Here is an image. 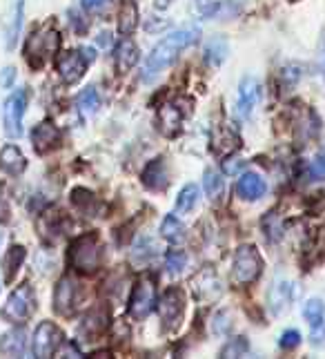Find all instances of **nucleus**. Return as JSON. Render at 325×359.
<instances>
[{"label":"nucleus","instance_id":"obj_6","mask_svg":"<svg viewBox=\"0 0 325 359\" xmlns=\"http://www.w3.org/2000/svg\"><path fill=\"white\" fill-rule=\"evenodd\" d=\"M156 306V283L152 277H143L129 299V315L134 319H145Z\"/></svg>","mask_w":325,"mask_h":359},{"label":"nucleus","instance_id":"obj_31","mask_svg":"<svg viewBox=\"0 0 325 359\" xmlns=\"http://www.w3.org/2000/svg\"><path fill=\"white\" fill-rule=\"evenodd\" d=\"M20 27H22V0H18V5L14 7V14H11L9 27H7V47H9V50L16 45Z\"/></svg>","mask_w":325,"mask_h":359},{"label":"nucleus","instance_id":"obj_12","mask_svg":"<svg viewBox=\"0 0 325 359\" xmlns=\"http://www.w3.org/2000/svg\"><path fill=\"white\" fill-rule=\"evenodd\" d=\"M85 69H87V61H85V56H82V52H67L58 58V71L69 85L71 83H78L82 74H85Z\"/></svg>","mask_w":325,"mask_h":359},{"label":"nucleus","instance_id":"obj_25","mask_svg":"<svg viewBox=\"0 0 325 359\" xmlns=\"http://www.w3.org/2000/svg\"><path fill=\"white\" fill-rule=\"evenodd\" d=\"M161 234L170 244H180L185 239V225L180 223L174 214H167V217L163 219V225H161Z\"/></svg>","mask_w":325,"mask_h":359},{"label":"nucleus","instance_id":"obj_40","mask_svg":"<svg viewBox=\"0 0 325 359\" xmlns=\"http://www.w3.org/2000/svg\"><path fill=\"white\" fill-rule=\"evenodd\" d=\"M243 165H245V163H243V161H238V159H232V161L227 159V161L223 163V172H225V174H236Z\"/></svg>","mask_w":325,"mask_h":359},{"label":"nucleus","instance_id":"obj_9","mask_svg":"<svg viewBox=\"0 0 325 359\" xmlns=\"http://www.w3.org/2000/svg\"><path fill=\"white\" fill-rule=\"evenodd\" d=\"M27 107V92L18 90L5 101V132L9 139H18L22 134V114Z\"/></svg>","mask_w":325,"mask_h":359},{"label":"nucleus","instance_id":"obj_14","mask_svg":"<svg viewBox=\"0 0 325 359\" xmlns=\"http://www.w3.org/2000/svg\"><path fill=\"white\" fill-rule=\"evenodd\" d=\"M76 302V281L74 279H60L56 286V295H54V306L60 315H69L71 308H74Z\"/></svg>","mask_w":325,"mask_h":359},{"label":"nucleus","instance_id":"obj_7","mask_svg":"<svg viewBox=\"0 0 325 359\" xmlns=\"http://www.w3.org/2000/svg\"><path fill=\"white\" fill-rule=\"evenodd\" d=\"M63 344V332L58 330V326H54L52 321H43V324L36 328L34 332V344H31V351L36 357H52L56 355V351L60 349Z\"/></svg>","mask_w":325,"mask_h":359},{"label":"nucleus","instance_id":"obj_20","mask_svg":"<svg viewBox=\"0 0 325 359\" xmlns=\"http://www.w3.org/2000/svg\"><path fill=\"white\" fill-rule=\"evenodd\" d=\"M25 157L16 146H5L3 152H0V167L9 174H20L25 170Z\"/></svg>","mask_w":325,"mask_h":359},{"label":"nucleus","instance_id":"obj_15","mask_svg":"<svg viewBox=\"0 0 325 359\" xmlns=\"http://www.w3.org/2000/svg\"><path fill=\"white\" fill-rule=\"evenodd\" d=\"M27 335L22 328H14L9 330L7 335H3L0 339V353L7 355V357H22L27 351Z\"/></svg>","mask_w":325,"mask_h":359},{"label":"nucleus","instance_id":"obj_27","mask_svg":"<svg viewBox=\"0 0 325 359\" xmlns=\"http://www.w3.org/2000/svg\"><path fill=\"white\" fill-rule=\"evenodd\" d=\"M303 317H305V321L312 328L323 326V321H325V304L321 302V299H310V302L303 306Z\"/></svg>","mask_w":325,"mask_h":359},{"label":"nucleus","instance_id":"obj_39","mask_svg":"<svg viewBox=\"0 0 325 359\" xmlns=\"http://www.w3.org/2000/svg\"><path fill=\"white\" fill-rule=\"evenodd\" d=\"M310 342H312V346H315V349H321V346H325V324L312 328Z\"/></svg>","mask_w":325,"mask_h":359},{"label":"nucleus","instance_id":"obj_24","mask_svg":"<svg viewBox=\"0 0 325 359\" xmlns=\"http://www.w3.org/2000/svg\"><path fill=\"white\" fill-rule=\"evenodd\" d=\"M76 107L80 110L82 116H92L99 112V107H101V97H99V92H96V87H87V90H82L78 97H76Z\"/></svg>","mask_w":325,"mask_h":359},{"label":"nucleus","instance_id":"obj_37","mask_svg":"<svg viewBox=\"0 0 325 359\" xmlns=\"http://www.w3.org/2000/svg\"><path fill=\"white\" fill-rule=\"evenodd\" d=\"M230 328H232V321H230V315H227L225 310L214 317V332L216 335H225Z\"/></svg>","mask_w":325,"mask_h":359},{"label":"nucleus","instance_id":"obj_18","mask_svg":"<svg viewBox=\"0 0 325 359\" xmlns=\"http://www.w3.org/2000/svg\"><path fill=\"white\" fill-rule=\"evenodd\" d=\"M167 167L163 159H154L145 170H143V183H145L150 190H165L167 188Z\"/></svg>","mask_w":325,"mask_h":359},{"label":"nucleus","instance_id":"obj_43","mask_svg":"<svg viewBox=\"0 0 325 359\" xmlns=\"http://www.w3.org/2000/svg\"><path fill=\"white\" fill-rule=\"evenodd\" d=\"M99 45H101V47H110V45H112V34H110V31L99 34Z\"/></svg>","mask_w":325,"mask_h":359},{"label":"nucleus","instance_id":"obj_32","mask_svg":"<svg viewBox=\"0 0 325 359\" xmlns=\"http://www.w3.org/2000/svg\"><path fill=\"white\" fill-rule=\"evenodd\" d=\"M165 266H167V270H170V274H180L187 266V255L183 253V250H170L165 257Z\"/></svg>","mask_w":325,"mask_h":359},{"label":"nucleus","instance_id":"obj_21","mask_svg":"<svg viewBox=\"0 0 325 359\" xmlns=\"http://www.w3.org/2000/svg\"><path fill=\"white\" fill-rule=\"evenodd\" d=\"M138 25V9L134 0H125L123 9H120V16H118V31L123 36H129L131 31L136 29Z\"/></svg>","mask_w":325,"mask_h":359},{"label":"nucleus","instance_id":"obj_19","mask_svg":"<svg viewBox=\"0 0 325 359\" xmlns=\"http://www.w3.org/2000/svg\"><path fill=\"white\" fill-rule=\"evenodd\" d=\"M238 136L234 134V132L230 127H219L214 132V139H212V148L216 154H221V157H225V154H232L236 148H238Z\"/></svg>","mask_w":325,"mask_h":359},{"label":"nucleus","instance_id":"obj_17","mask_svg":"<svg viewBox=\"0 0 325 359\" xmlns=\"http://www.w3.org/2000/svg\"><path fill=\"white\" fill-rule=\"evenodd\" d=\"M180 123H183V112H180L174 103H167V105L161 107V112H159V125H161V132H163L165 136L178 134Z\"/></svg>","mask_w":325,"mask_h":359},{"label":"nucleus","instance_id":"obj_10","mask_svg":"<svg viewBox=\"0 0 325 359\" xmlns=\"http://www.w3.org/2000/svg\"><path fill=\"white\" fill-rule=\"evenodd\" d=\"M261 101V83L254 76H245L240 80L238 87V101H236V112L240 118H247L254 112V107Z\"/></svg>","mask_w":325,"mask_h":359},{"label":"nucleus","instance_id":"obj_16","mask_svg":"<svg viewBox=\"0 0 325 359\" xmlns=\"http://www.w3.org/2000/svg\"><path fill=\"white\" fill-rule=\"evenodd\" d=\"M60 139V132L52 125V123H41L36 125V129L31 132V143H34V150L36 152H47L52 146H56Z\"/></svg>","mask_w":325,"mask_h":359},{"label":"nucleus","instance_id":"obj_11","mask_svg":"<svg viewBox=\"0 0 325 359\" xmlns=\"http://www.w3.org/2000/svg\"><path fill=\"white\" fill-rule=\"evenodd\" d=\"M294 283L290 281H276L272 283V288L268 290V308L272 315H283L287 308L294 302Z\"/></svg>","mask_w":325,"mask_h":359},{"label":"nucleus","instance_id":"obj_44","mask_svg":"<svg viewBox=\"0 0 325 359\" xmlns=\"http://www.w3.org/2000/svg\"><path fill=\"white\" fill-rule=\"evenodd\" d=\"M319 69L325 78V41H323V47H321V54H319Z\"/></svg>","mask_w":325,"mask_h":359},{"label":"nucleus","instance_id":"obj_2","mask_svg":"<svg viewBox=\"0 0 325 359\" xmlns=\"http://www.w3.org/2000/svg\"><path fill=\"white\" fill-rule=\"evenodd\" d=\"M71 268L78 272H96L101 266V248H99V239L94 234H82L78 237L74 244L69 246V255H67Z\"/></svg>","mask_w":325,"mask_h":359},{"label":"nucleus","instance_id":"obj_36","mask_svg":"<svg viewBox=\"0 0 325 359\" xmlns=\"http://www.w3.org/2000/svg\"><path fill=\"white\" fill-rule=\"evenodd\" d=\"M298 344H301V332H298V330L290 328V330H285V332L281 335L279 346H281L283 351H292V349H296Z\"/></svg>","mask_w":325,"mask_h":359},{"label":"nucleus","instance_id":"obj_35","mask_svg":"<svg viewBox=\"0 0 325 359\" xmlns=\"http://www.w3.org/2000/svg\"><path fill=\"white\" fill-rule=\"evenodd\" d=\"M308 178L310 181H317V178H325V152L317 154L315 161L308 167Z\"/></svg>","mask_w":325,"mask_h":359},{"label":"nucleus","instance_id":"obj_41","mask_svg":"<svg viewBox=\"0 0 325 359\" xmlns=\"http://www.w3.org/2000/svg\"><path fill=\"white\" fill-rule=\"evenodd\" d=\"M167 25H170V22H167V20H159V22H152V20H150L147 25H145V29L154 34V31H161V29H165Z\"/></svg>","mask_w":325,"mask_h":359},{"label":"nucleus","instance_id":"obj_13","mask_svg":"<svg viewBox=\"0 0 325 359\" xmlns=\"http://www.w3.org/2000/svg\"><path fill=\"white\" fill-rule=\"evenodd\" d=\"M266 190H268L266 178L259 176L257 172H245L236 183L238 197L245 199V201H259L263 195H266Z\"/></svg>","mask_w":325,"mask_h":359},{"label":"nucleus","instance_id":"obj_42","mask_svg":"<svg viewBox=\"0 0 325 359\" xmlns=\"http://www.w3.org/2000/svg\"><path fill=\"white\" fill-rule=\"evenodd\" d=\"M105 5V0H82V7L94 11V9H101Z\"/></svg>","mask_w":325,"mask_h":359},{"label":"nucleus","instance_id":"obj_5","mask_svg":"<svg viewBox=\"0 0 325 359\" xmlns=\"http://www.w3.org/2000/svg\"><path fill=\"white\" fill-rule=\"evenodd\" d=\"M31 308H34V290L25 283L9 295L7 304L3 308V317L11 321V324H22V321L31 315Z\"/></svg>","mask_w":325,"mask_h":359},{"label":"nucleus","instance_id":"obj_30","mask_svg":"<svg viewBox=\"0 0 325 359\" xmlns=\"http://www.w3.org/2000/svg\"><path fill=\"white\" fill-rule=\"evenodd\" d=\"M22 259H25V248H20V246H14L7 253V257L3 261V268H5V274H7L9 281L14 279V272H18Z\"/></svg>","mask_w":325,"mask_h":359},{"label":"nucleus","instance_id":"obj_22","mask_svg":"<svg viewBox=\"0 0 325 359\" xmlns=\"http://www.w3.org/2000/svg\"><path fill=\"white\" fill-rule=\"evenodd\" d=\"M116 63L120 71H127L138 63V47L131 41H123L116 47Z\"/></svg>","mask_w":325,"mask_h":359},{"label":"nucleus","instance_id":"obj_26","mask_svg":"<svg viewBox=\"0 0 325 359\" xmlns=\"http://www.w3.org/2000/svg\"><path fill=\"white\" fill-rule=\"evenodd\" d=\"M198 203V185L187 183L176 197V212L178 214H187L194 210V206Z\"/></svg>","mask_w":325,"mask_h":359},{"label":"nucleus","instance_id":"obj_46","mask_svg":"<svg viewBox=\"0 0 325 359\" xmlns=\"http://www.w3.org/2000/svg\"><path fill=\"white\" fill-rule=\"evenodd\" d=\"M82 56H85L87 63H92L94 61V50H82Z\"/></svg>","mask_w":325,"mask_h":359},{"label":"nucleus","instance_id":"obj_34","mask_svg":"<svg viewBox=\"0 0 325 359\" xmlns=\"http://www.w3.org/2000/svg\"><path fill=\"white\" fill-rule=\"evenodd\" d=\"M250 351V342L245 337H236L221 351V357H243Z\"/></svg>","mask_w":325,"mask_h":359},{"label":"nucleus","instance_id":"obj_4","mask_svg":"<svg viewBox=\"0 0 325 359\" xmlns=\"http://www.w3.org/2000/svg\"><path fill=\"white\" fill-rule=\"evenodd\" d=\"M263 268L261 255L254 246H240L234 255V266H232V279L238 286H247L259 279Z\"/></svg>","mask_w":325,"mask_h":359},{"label":"nucleus","instance_id":"obj_33","mask_svg":"<svg viewBox=\"0 0 325 359\" xmlns=\"http://www.w3.org/2000/svg\"><path fill=\"white\" fill-rule=\"evenodd\" d=\"M263 230H266L270 241H279V239L283 237V223L274 212H270L268 217L263 219Z\"/></svg>","mask_w":325,"mask_h":359},{"label":"nucleus","instance_id":"obj_3","mask_svg":"<svg viewBox=\"0 0 325 359\" xmlns=\"http://www.w3.org/2000/svg\"><path fill=\"white\" fill-rule=\"evenodd\" d=\"M60 45L58 31L52 29V25H45L43 29L34 31L27 41V61L31 67H43L50 58H54Z\"/></svg>","mask_w":325,"mask_h":359},{"label":"nucleus","instance_id":"obj_1","mask_svg":"<svg viewBox=\"0 0 325 359\" xmlns=\"http://www.w3.org/2000/svg\"><path fill=\"white\" fill-rule=\"evenodd\" d=\"M201 38V27L198 25H185V27H178L176 31H172L170 36H165V38L154 47L152 54L147 56L145 61V67H143V80H154L156 76L165 71L170 67L178 54L192 47L196 41Z\"/></svg>","mask_w":325,"mask_h":359},{"label":"nucleus","instance_id":"obj_29","mask_svg":"<svg viewBox=\"0 0 325 359\" xmlns=\"http://www.w3.org/2000/svg\"><path fill=\"white\" fill-rule=\"evenodd\" d=\"M156 257V246H154V241L152 239H147V237H143V239H138L136 241V246H134V250H131V261L134 263H147V261H152Z\"/></svg>","mask_w":325,"mask_h":359},{"label":"nucleus","instance_id":"obj_28","mask_svg":"<svg viewBox=\"0 0 325 359\" xmlns=\"http://www.w3.org/2000/svg\"><path fill=\"white\" fill-rule=\"evenodd\" d=\"M203 188H205V195L210 197V201H219L225 192V183L219 172L208 170L205 178H203Z\"/></svg>","mask_w":325,"mask_h":359},{"label":"nucleus","instance_id":"obj_8","mask_svg":"<svg viewBox=\"0 0 325 359\" xmlns=\"http://www.w3.org/2000/svg\"><path fill=\"white\" fill-rule=\"evenodd\" d=\"M183 310H185V299L183 293L178 288H170L159 302V317L163 321V328L165 330H174L180 324V317H183Z\"/></svg>","mask_w":325,"mask_h":359},{"label":"nucleus","instance_id":"obj_23","mask_svg":"<svg viewBox=\"0 0 325 359\" xmlns=\"http://www.w3.org/2000/svg\"><path fill=\"white\" fill-rule=\"evenodd\" d=\"M227 54H230V47H227V41L223 36H216V38H212L205 45V61L212 67H219L227 58Z\"/></svg>","mask_w":325,"mask_h":359},{"label":"nucleus","instance_id":"obj_38","mask_svg":"<svg viewBox=\"0 0 325 359\" xmlns=\"http://www.w3.org/2000/svg\"><path fill=\"white\" fill-rule=\"evenodd\" d=\"M16 80V69L14 67H5L3 71H0V87H11Z\"/></svg>","mask_w":325,"mask_h":359},{"label":"nucleus","instance_id":"obj_45","mask_svg":"<svg viewBox=\"0 0 325 359\" xmlns=\"http://www.w3.org/2000/svg\"><path fill=\"white\" fill-rule=\"evenodd\" d=\"M154 5H156V9H167L172 5V0H154Z\"/></svg>","mask_w":325,"mask_h":359}]
</instances>
